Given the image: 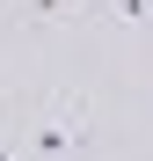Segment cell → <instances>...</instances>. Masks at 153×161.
<instances>
[{"label":"cell","instance_id":"obj_1","mask_svg":"<svg viewBox=\"0 0 153 161\" xmlns=\"http://www.w3.org/2000/svg\"><path fill=\"white\" fill-rule=\"evenodd\" d=\"M73 147H88V103H59L44 125H29V154L37 161H66Z\"/></svg>","mask_w":153,"mask_h":161}]
</instances>
